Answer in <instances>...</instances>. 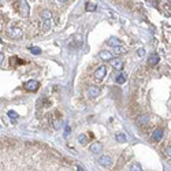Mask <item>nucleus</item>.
<instances>
[{
    "instance_id": "f257e3e1",
    "label": "nucleus",
    "mask_w": 171,
    "mask_h": 171,
    "mask_svg": "<svg viewBox=\"0 0 171 171\" xmlns=\"http://www.w3.org/2000/svg\"><path fill=\"white\" fill-rule=\"evenodd\" d=\"M38 86H40V84H38L36 80H30V81H28L25 84L26 90H29V92H36V90L38 89Z\"/></svg>"
},
{
    "instance_id": "f03ea898",
    "label": "nucleus",
    "mask_w": 171,
    "mask_h": 171,
    "mask_svg": "<svg viewBox=\"0 0 171 171\" xmlns=\"http://www.w3.org/2000/svg\"><path fill=\"white\" fill-rule=\"evenodd\" d=\"M106 67L104 66H100V67H97V70L94 71V78H96L97 81H103V78L106 77Z\"/></svg>"
},
{
    "instance_id": "7ed1b4c3",
    "label": "nucleus",
    "mask_w": 171,
    "mask_h": 171,
    "mask_svg": "<svg viewBox=\"0 0 171 171\" xmlns=\"http://www.w3.org/2000/svg\"><path fill=\"white\" fill-rule=\"evenodd\" d=\"M99 163L103 166V167H108V166L112 164V159L110 156H101L99 159Z\"/></svg>"
},
{
    "instance_id": "20e7f679",
    "label": "nucleus",
    "mask_w": 171,
    "mask_h": 171,
    "mask_svg": "<svg viewBox=\"0 0 171 171\" xmlns=\"http://www.w3.org/2000/svg\"><path fill=\"white\" fill-rule=\"evenodd\" d=\"M162 137H163V129L159 128V129H156V130L153 131L152 140H153V141H160V140H162Z\"/></svg>"
},
{
    "instance_id": "39448f33",
    "label": "nucleus",
    "mask_w": 171,
    "mask_h": 171,
    "mask_svg": "<svg viewBox=\"0 0 171 171\" xmlns=\"http://www.w3.org/2000/svg\"><path fill=\"white\" fill-rule=\"evenodd\" d=\"M111 66L115 70H122L123 68V62L121 59H114V60H111Z\"/></svg>"
},
{
    "instance_id": "423d86ee",
    "label": "nucleus",
    "mask_w": 171,
    "mask_h": 171,
    "mask_svg": "<svg viewBox=\"0 0 171 171\" xmlns=\"http://www.w3.org/2000/svg\"><path fill=\"white\" fill-rule=\"evenodd\" d=\"M101 148H103V145L100 142H94V144L90 145V152L92 153H100L101 152Z\"/></svg>"
},
{
    "instance_id": "0eeeda50",
    "label": "nucleus",
    "mask_w": 171,
    "mask_h": 171,
    "mask_svg": "<svg viewBox=\"0 0 171 171\" xmlns=\"http://www.w3.org/2000/svg\"><path fill=\"white\" fill-rule=\"evenodd\" d=\"M159 59H160V58H159L158 53H152V55L148 58V63H149L151 66H155V64H158Z\"/></svg>"
},
{
    "instance_id": "6e6552de",
    "label": "nucleus",
    "mask_w": 171,
    "mask_h": 171,
    "mask_svg": "<svg viewBox=\"0 0 171 171\" xmlns=\"http://www.w3.org/2000/svg\"><path fill=\"white\" fill-rule=\"evenodd\" d=\"M99 58L100 59H103V60H111L112 53L108 52V51H101V52L99 53Z\"/></svg>"
},
{
    "instance_id": "1a4fd4ad",
    "label": "nucleus",
    "mask_w": 171,
    "mask_h": 171,
    "mask_svg": "<svg viewBox=\"0 0 171 171\" xmlns=\"http://www.w3.org/2000/svg\"><path fill=\"white\" fill-rule=\"evenodd\" d=\"M89 94L92 97H97L100 94V89L97 86H90L89 88Z\"/></svg>"
},
{
    "instance_id": "9d476101",
    "label": "nucleus",
    "mask_w": 171,
    "mask_h": 171,
    "mask_svg": "<svg viewBox=\"0 0 171 171\" xmlns=\"http://www.w3.org/2000/svg\"><path fill=\"white\" fill-rule=\"evenodd\" d=\"M21 13H22V15H28L29 14V6H28V3H25V2H21Z\"/></svg>"
},
{
    "instance_id": "9b49d317",
    "label": "nucleus",
    "mask_w": 171,
    "mask_h": 171,
    "mask_svg": "<svg viewBox=\"0 0 171 171\" xmlns=\"http://www.w3.org/2000/svg\"><path fill=\"white\" fill-rule=\"evenodd\" d=\"M126 80H128V75L126 74H119L118 77H116V84H124L126 82Z\"/></svg>"
},
{
    "instance_id": "f8f14e48",
    "label": "nucleus",
    "mask_w": 171,
    "mask_h": 171,
    "mask_svg": "<svg viewBox=\"0 0 171 171\" xmlns=\"http://www.w3.org/2000/svg\"><path fill=\"white\" fill-rule=\"evenodd\" d=\"M114 48V52L115 53H124L126 52V48L122 47V45H118V47H112Z\"/></svg>"
},
{
    "instance_id": "ddd939ff",
    "label": "nucleus",
    "mask_w": 171,
    "mask_h": 171,
    "mask_svg": "<svg viewBox=\"0 0 171 171\" xmlns=\"http://www.w3.org/2000/svg\"><path fill=\"white\" fill-rule=\"evenodd\" d=\"M116 141L118 142H126V136L123 133H118L116 134Z\"/></svg>"
},
{
    "instance_id": "4468645a",
    "label": "nucleus",
    "mask_w": 171,
    "mask_h": 171,
    "mask_svg": "<svg viewBox=\"0 0 171 171\" xmlns=\"http://www.w3.org/2000/svg\"><path fill=\"white\" fill-rule=\"evenodd\" d=\"M108 43H110V45H114V47H118V45H121V41L118 40V38H110L108 40Z\"/></svg>"
},
{
    "instance_id": "2eb2a0df",
    "label": "nucleus",
    "mask_w": 171,
    "mask_h": 171,
    "mask_svg": "<svg viewBox=\"0 0 171 171\" xmlns=\"http://www.w3.org/2000/svg\"><path fill=\"white\" fill-rule=\"evenodd\" d=\"M94 10H96V3L88 2L86 3V11H94Z\"/></svg>"
},
{
    "instance_id": "dca6fc26",
    "label": "nucleus",
    "mask_w": 171,
    "mask_h": 171,
    "mask_svg": "<svg viewBox=\"0 0 171 171\" xmlns=\"http://www.w3.org/2000/svg\"><path fill=\"white\" fill-rule=\"evenodd\" d=\"M41 18H43L44 21L51 19V13H50V11H43V13H41Z\"/></svg>"
},
{
    "instance_id": "f3484780",
    "label": "nucleus",
    "mask_w": 171,
    "mask_h": 171,
    "mask_svg": "<svg viewBox=\"0 0 171 171\" xmlns=\"http://www.w3.org/2000/svg\"><path fill=\"white\" fill-rule=\"evenodd\" d=\"M11 34H13L14 37H21V36H22V32L19 30V29H13V30H11Z\"/></svg>"
},
{
    "instance_id": "a211bd4d",
    "label": "nucleus",
    "mask_w": 171,
    "mask_h": 171,
    "mask_svg": "<svg viewBox=\"0 0 171 171\" xmlns=\"http://www.w3.org/2000/svg\"><path fill=\"white\" fill-rule=\"evenodd\" d=\"M78 141H80V142H81V144H84V145H85V144L88 142V138H86V136H85V134H81V136L78 137Z\"/></svg>"
},
{
    "instance_id": "6ab92c4d",
    "label": "nucleus",
    "mask_w": 171,
    "mask_h": 171,
    "mask_svg": "<svg viewBox=\"0 0 171 171\" xmlns=\"http://www.w3.org/2000/svg\"><path fill=\"white\" fill-rule=\"evenodd\" d=\"M130 171H142V170H141V166L138 164V163H134L130 167Z\"/></svg>"
},
{
    "instance_id": "aec40b11",
    "label": "nucleus",
    "mask_w": 171,
    "mask_h": 171,
    "mask_svg": "<svg viewBox=\"0 0 171 171\" xmlns=\"http://www.w3.org/2000/svg\"><path fill=\"white\" fill-rule=\"evenodd\" d=\"M30 52L34 53V55H38V53H41V50L40 48H36V47H30Z\"/></svg>"
},
{
    "instance_id": "412c9836",
    "label": "nucleus",
    "mask_w": 171,
    "mask_h": 171,
    "mask_svg": "<svg viewBox=\"0 0 171 171\" xmlns=\"http://www.w3.org/2000/svg\"><path fill=\"white\" fill-rule=\"evenodd\" d=\"M44 29H45V30H50V29H51V19L44 21Z\"/></svg>"
},
{
    "instance_id": "4be33fe9",
    "label": "nucleus",
    "mask_w": 171,
    "mask_h": 171,
    "mask_svg": "<svg viewBox=\"0 0 171 171\" xmlns=\"http://www.w3.org/2000/svg\"><path fill=\"white\" fill-rule=\"evenodd\" d=\"M8 116L10 118H13V119H16L18 118V114H16L15 111H8Z\"/></svg>"
},
{
    "instance_id": "5701e85b",
    "label": "nucleus",
    "mask_w": 171,
    "mask_h": 171,
    "mask_svg": "<svg viewBox=\"0 0 171 171\" xmlns=\"http://www.w3.org/2000/svg\"><path fill=\"white\" fill-rule=\"evenodd\" d=\"M53 128H55V129H59L60 128L59 121H53Z\"/></svg>"
},
{
    "instance_id": "b1692460",
    "label": "nucleus",
    "mask_w": 171,
    "mask_h": 171,
    "mask_svg": "<svg viewBox=\"0 0 171 171\" xmlns=\"http://www.w3.org/2000/svg\"><path fill=\"white\" fill-rule=\"evenodd\" d=\"M164 152H166V155H167V156H170V145H168V144H167V146H166Z\"/></svg>"
},
{
    "instance_id": "393cba45",
    "label": "nucleus",
    "mask_w": 171,
    "mask_h": 171,
    "mask_svg": "<svg viewBox=\"0 0 171 171\" xmlns=\"http://www.w3.org/2000/svg\"><path fill=\"white\" fill-rule=\"evenodd\" d=\"M68 133H70V128H68L67 124H66V128H64V136H68Z\"/></svg>"
},
{
    "instance_id": "a878e982",
    "label": "nucleus",
    "mask_w": 171,
    "mask_h": 171,
    "mask_svg": "<svg viewBox=\"0 0 171 171\" xmlns=\"http://www.w3.org/2000/svg\"><path fill=\"white\" fill-rule=\"evenodd\" d=\"M138 55L144 56V55H145V51H144V50H138Z\"/></svg>"
},
{
    "instance_id": "bb28decb",
    "label": "nucleus",
    "mask_w": 171,
    "mask_h": 171,
    "mask_svg": "<svg viewBox=\"0 0 171 171\" xmlns=\"http://www.w3.org/2000/svg\"><path fill=\"white\" fill-rule=\"evenodd\" d=\"M3 59H4V55H3V53H0V64H2V62H3Z\"/></svg>"
},
{
    "instance_id": "cd10ccee",
    "label": "nucleus",
    "mask_w": 171,
    "mask_h": 171,
    "mask_svg": "<svg viewBox=\"0 0 171 171\" xmlns=\"http://www.w3.org/2000/svg\"><path fill=\"white\" fill-rule=\"evenodd\" d=\"M77 167H78V171H85V170H84V167H82V166H77Z\"/></svg>"
},
{
    "instance_id": "c85d7f7f",
    "label": "nucleus",
    "mask_w": 171,
    "mask_h": 171,
    "mask_svg": "<svg viewBox=\"0 0 171 171\" xmlns=\"http://www.w3.org/2000/svg\"><path fill=\"white\" fill-rule=\"evenodd\" d=\"M0 43H2V38H0Z\"/></svg>"
}]
</instances>
